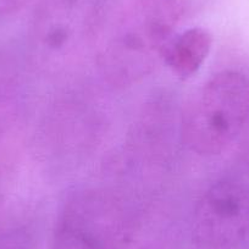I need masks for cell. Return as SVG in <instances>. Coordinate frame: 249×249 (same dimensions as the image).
<instances>
[{
	"instance_id": "6da1fadb",
	"label": "cell",
	"mask_w": 249,
	"mask_h": 249,
	"mask_svg": "<svg viewBox=\"0 0 249 249\" xmlns=\"http://www.w3.org/2000/svg\"><path fill=\"white\" fill-rule=\"evenodd\" d=\"M249 124V80L237 71L210 78L187 109L183 137L202 155H217L231 147Z\"/></svg>"
},
{
	"instance_id": "7a4b0ae2",
	"label": "cell",
	"mask_w": 249,
	"mask_h": 249,
	"mask_svg": "<svg viewBox=\"0 0 249 249\" xmlns=\"http://www.w3.org/2000/svg\"><path fill=\"white\" fill-rule=\"evenodd\" d=\"M177 16V0H142L110 42L107 56L115 75H143L165 53Z\"/></svg>"
},
{
	"instance_id": "3957f363",
	"label": "cell",
	"mask_w": 249,
	"mask_h": 249,
	"mask_svg": "<svg viewBox=\"0 0 249 249\" xmlns=\"http://www.w3.org/2000/svg\"><path fill=\"white\" fill-rule=\"evenodd\" d=\"M249 230V192L233 182L210 187L196 209L193 238L200 249H229Z\"/></svg>"
},
{
	"instance_id": "277c9868",
	"label": "cell",
	"mask_w": 249,
	"mask_h": 249,
	"mask_svg": "<svg viewBox=\"0 0 249 249\" xmlns=\"http://www.w3.org/2000/svg\"><path fill=\"white\" fill-rule=\"evenodd\" d=\"M102 208H77L66 216L57 236V249H124L126 230Z\"/></svg>"
},
{
	"instance_id": "5b68a950",
	"label": "cell",
	"mask_w": 249,
	"mask_h": 249,
	"mask_svg": "<svg viewBox=\"0 0 249 249\" xmlns=\"http://www.w3.org/2000/svg\"><path fill=\"white\" fill-rule=\"evenodd\" d=\"M86 14L76 6H62L43 16L37 28V45L47 59L76 56L88 31Z\"/></svg>"
},
{
	"instance_id": "8992f818",
	"label": "cell",
	"mask_w": 249,
	"mask_h": 249,
	"mask_svg": "<svg viewBox=\"0 0 249 249\" xmlns=\"http://www.w3.org/2000/svg\"><path fill=\"white\" fill-rule=\"evenodd\" d=\"M213 39L209 32L196 27L184 31L166 47V64L177 76L188 78L195 75L212 50Z\"/></svg>"
},
{
	"instance_id": "52a82bcc",
	"label": "cell",
	"mask_w": 249,
	"mask_h": 249,
	"mask_svg": "<svg viewBox=\"0 0 249 249\" xmlns=\"http://www.w3.org/2000/svg\"><path fill=\"white\" fill-rule=\"evenodd\" d=\"M18 89L15 73L0 56V135L8 128L18 110Z\"/></svg>"
},
{
	"instance_id": "ba28073f",
	"label": "cell",
	"mask_w": 249,
	"mask_h": 249,
	"mask_svg": "<svg viewBox=\"0 0 249 249\" xmlns=\"http://www.w3.org/2000/svg\"><path fill=\"white\" fill-rule=\"evenodd\" d=\"M0 249H30V239L22 230H5L0 232Z\"/></svg>"
}]
</instances>
